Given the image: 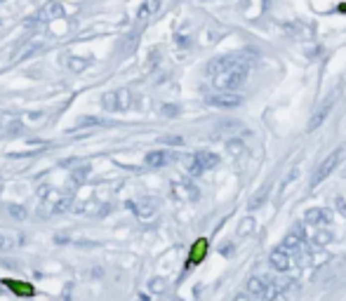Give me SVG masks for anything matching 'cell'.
<instances>
[{
  "mask_svg": "<svg viewBox=\"0 0 346 301\" xmlns=\"http://www.w3.org/2000/svg\"><path fill=\"white\" fill-rule=\"evenodd\" d=\"M248 73H250V62L236 64V66H231L229 71L219 73V75H214L212 82L217 89H222V92H233V89H238L245 80H248Z\"/></svg>",
  "mask_w": 346,
  "mask_h": 301,
  "instance_id": "6da1fadb",
  "label": "cell"
},
{
  "mask_svg": "<svg viewBox=\"0 0 346 301\" xmlns=\"http://www.w3.org/2000/svg\"><path fill=\"white\" fill-rule=\"evenodd\" d=\"M342 155H344V149H337L335 153H330L328 158L320 162L318 169H316V172H313V177H311V188L318 186L323 179H328L330 174H332V172L337 169V165H339V160H342Z\"/></svg>",
  "mask_w": 346,
  "mask_h": 301,
  "instance_id": "7a4b0ae2",
  "label": "cell"
},
{
  "mask_svg": "<svg viewBox=\"0 0 346 301\" xmlns=\"http://www.w3.org/2000/svg\"><path fill=\"white\" fill-rule=\"evenodd\" d=\"M101 104L106 111H127L132 106V92L130 89H115V92H108L104 94Z\"/></svg>",
  "mask_w": 346,
  "mask_h": 301,
  "instance_id": "3957f363",
  "label": "cell"
},
{
  "mask_svg": "<svg viewBox=\"0 0 346 301\" xmlns=\"http://www.w3.org/2000/svg\"><path fill=\"white\" fill-rule=\"evenodd\" d=\"M217 162H219V155H214L210 150H198L193 160H191V165H188V172L191 174H203L207 169H212Z\"/></svg>",
  "mask_w": 346,
  "mask_h": 301,
  "instance_id": "277c9868",
  "label": "cell"
},
{
  "mask_svg": "<svg viewBox=\"0 0 346 301\" xmlns=\"http://www.w3.org/2000/svg\"><path fill=\"white\" fill-rule=\"evenodd\" d=\"M240 62H245V57H240V54H224V57H214L212 62L207 64V75L214 78V75L229 71L231 66H236V64H240Z\"/></svg>",
  "mask_w": 346,
  "mask_h": 301,
  "instance_id": "5b68a950",
  "label": "cell"
},
{
  "mask_svg": "<svg viewBox=\"0 0 346 301\" xmlns=\"http://www.w3.org/2000/svg\"><path fill=\"white\" fill-rule=\"evenodd\" d=\"M335 101H337V94L328 97L325 101H323V104H320V108L316 111V113H313V118H311L309 125H306V130H309V132H316L320 125L328 120V115H330V111H332V106H335Z\"/></svg>",
  "mask_w": 346,
  "mask_h": 301,
  "instance_id": "8992f818",
  "label": "cell"
},
{
  "mask_svg": "<svg viewBox=\"0 0 346 301\" xmlns=\"http://www.w3.org/2000/svg\"><path fill=\"white\" fill-rule=\"evenodd\" d=\"M207 104L219 108H238L243 104V97L240 94H233V92H219V94H210L207 97Z\"/></svg>",
  "mask_w": 346,
  "mask_h": 301,
  "instance_id": "52a82bcc",
  "label": "cell"
},
{
  "mask_svg": "<svg viewBox=\"0 0 346 301\" xmlns=\"http://www.w3.org/2000/svg\"><path fill=\"white\" fill-rule=\"evenodd\" d=\"M268 264H271V268H275L278 273H285V271L292 268V257H290L283 247H275L273 252H271V257H268Z\"/></svg>",
  "mask_w": 346,
  "mask_h": 301,
  "instance_id": "ba28073f",
  "label": "cell"
},
{
  "mask_svg": "<svg viewBox=\"0 0 346 301\" xmlns=\"http://www.w3.org/2000/svg\"><path fill=\"white\" fill-rule=\"evenodd\" d=\"M330 219H332V214H330L328 210H323V207H313V210H309L306 217H304L306 226H313V228H323V226H328Z\"/></svg>",
  "mask_w": 346,
  "mask_h": 301,
  "instance_id": "9c48e42d",
  "label": "cell"
},
{
  "mask_svg": "<svg viewBox=\"0 0 346 301\" xmlns=\"http://www.w3.org/2000/svg\"><path fill=\"white\" fill-rule=\"evenodd\" d=\"M268 283L271 278H264V275H252L248 280V292L255 297V299H264L266 297V290H268Z\"/></svg>",
  "mask_w": 346,
  "mask_h": 301,
  "instance_id": "30bf717a",
  "label": "cell"
},
{
  "mask_svg": "<svg viewBox=\"0 0 346 301\" xmlns=\"http://www.w3.org/2000/svg\"><path fill=\"white\" fill-rule=\"evenodd\" d=\"M170 160H172V153L170 150H151L149 155H146V165L153 169L163 167V165H168Z\"/></svg>",
  "mask_w": 346,
  "mask_h": 301,
  "instance_id": "8fae6325",
  "label": "cell"
},
{
  "mask_svg": "<svg viewBox=\"0 0 346 301\" xmlns=\"http://www.w3.org/2000/svg\"><path fill=\"white\" fill-rule=\"evenodd\" d=\"M160 9V0H144L139 12H137V19L139 21H146V19H151L153 14H158Z\"/></svg>",
  "mask_w": 346,
  "mask_h": 301,
  "instance_id": "7c38bea8",
  "label": "cell"
},
{
  "mask_svg": "<svg viewBox=\"0 0 346 301\" xmlns=\"http://www.w3.org/2000/svg\"><path fill=\"white\" fill-rule=\"evenodd\" d=\"M40 17H43V21H47V19H59V17H64V7L57 2V0H50Z\"/></svg>",
  "mask_w": 346,
  "mask_h": 301,
  "instance_id": "4fadbf2b",
  "label": "cell"
},
{
  "mask_svg": "<svg viewBox=\"0 0 346 301\" xmlns=\"http://www.w3.org/2000/svg\"><path fill=\"white\" fill-rule=\"evenodd\" d=\"M205 252H207V240H198V242L193 245V252H191V257H188V266L198 264V261L205 257Z\"/></svg>",
  "mask_w": 346,
  "mask_h": 301,
  "instance_id": "5bb4252c",
  "label": "cell"
},
{
  "mask_svg": "<svg viewBox=\"0 0 346 301\" xmlns=\"http://www.w3.org/2000/svg\"><path fill=\"white\" fill-rule=\"evenodd\" d=\"M132 210L139 217H151V214H156V200H142V203L134 205Z\"/></svg>",
  "mask_w": 346,
  "mask_h": 301,
  "instance_id": "9a60e30c",
  "label": "cell"
},
{
  "mask_svg": "<svg viewBox=\"0 0 346 301\" xmlns=\"http://www.w3.org/2000/svg\"><path fill=\"white\" fill-rule=\"evenodd\" d=\"M268 193H271V184H266V186L261 188V191H259V195H255V198H252V200H250V210H259V207H261V205L266 203V198H268Z\"/></svg>",
  "mask_w": 346,
  "mask_h": 301,
  "instance_id": "2e32d148",
  "label": "cell"
},
{
  "mask_svg": "<svg viewBox=\"0 0 346 301\" xmlns=\"http://www.w3.org/2000/svg\"><path fill=\"white\" fill-rule=\"evenodd\" d=\"M174 193L177 195H184V198H198V188L193 184H188V181H181L174 186Z\"/></svg>",
  "mask_w": 346,
  "mask_h": 301,
  "instance_id": "e0dca14e",
  "label": "cell"
},
{
  "mask_svg": "<svg viewBox=\"0 0 346 301\" xmlns=\"http://www.w3.org/2000/svg\"><path fill=\"white\" fill-rule=\"evenodd\" d=\"M92 125H106V120H101V118H97V115H85V118H80L78 123H76V127H92Z\"/></svg>",
  "mask_w": 346,
  "mask_h": 301,
  "instance_id": "ac0fdd59",
  "label": "cell"
},
{
  "mask_svg": "<svg viewBox=\"0 0 346 301\" xmlns=\"http://www.w3.org/2000/svg\"><path fill=\"white\" fill-rule=\"evenodd\" d=\"M217 130H219V132H226V130L238 132V130H243V123H238V120H224V123L217 125Z\"/></svg>",
  "mask_w": 346,
  "mask_h": 301,
  "instance_id": "d6986e66",
  "label": "cell"
},
{
  "mask_svg": "<svg viewBox=\"0 0 346 301\" xmlns=\"http://www.w3.org/2000/svg\"><path fill=\"white\" fill-rule=\"evenodd\" d=\"M252 230H255V219H252V217H248V219H245V222L240 224V230H238V235H240V238H245V235H250V233H252Z\"/></svg>",
  "mask_w": 346,
  "mask_h": 301,
  "instance_id": "ffe728a7",
  "label": "cell"
},
{
  "mask_svg": "<svg viewBox=\"0 0 346 301\" xmlns=\"http://www.w3.org/2000/svg\"><path fill=\"white\" fill-rule=\"evenodd\" d=\"M332 240V233H328V230H318L316 235H313V245H318V247H323L325 242H330Z\"/></svg>",
  "mask_w": 346,
  "mask_h": 301,
  "instance_id": "44dd1931",
  "label": "cell"
},
{
  "mask_svg": "<svg viewBox=\"0 0 346 301\" xmlns=\"http://www.w3.org/2000/svg\"><path fill=\"white\" fill-rule=\"evenodd\" d=\"M5 283L14 290V292H19V294H26V297H31L33 294V287H28V285H14V280H5Z\"/></svg>",
  "mask_w": 346,
  "mask_h": 301,
  "instance_id": "7402d4cb",
  "label": "cell"
},
{
  "mask_svg": "<svg viewBox=\"0 0 346 301\" xmlns=\"http://www.w3.org/2000/svg\"><path fill=\"white\" fill-rule=\"evenodd\" d=\"M7 210H9V214H12L14 219H24V217H26V210H24V207H19V205H9Z\"/></svg>",
  "mask_w": 346,
  "mask_h": 301,
  "instance_id": "603a6c76",
  "label": "cell"
},
{
  "mask_svg": "<svg viewBox=\"0 0 346 301\" xmlns=\"http://www.w3.org/2000/svg\"><path fill=\"white\" fill-rule=\"evenodd\" d=\"M149 287H151V292H163V290H165V280H163V278H153Z\"/></svg>",
  "mask_w": 346,
  "mask_h": 301,
  "instance_id": "cb8c5ba5",
  "label": "cell"
},
{
  "mask_svg": "<svg viewBox=\"0 0 346 301\" xmlns=\"http://www.w3.org/2000/svg\"><path fill=\"white\" fill-rule=\"evenodd\" d=\"M12 245H14V240L9 235H5V233H0V249H9Z\"/></svg>",
  "mask_w": 346,
  "mask_h": 301,
  "instance_id": "d4e9b609",
  "label": "cell"
},
{
  "mask_svg": "<svg viewBox=\"0 0 346 301\" xmlns=\"http://www.w3.org/2000/svg\"><path fill=\"white\" fill-rule=\"evenodd\" d=\"M160 111H163V115H168V118H174V115L179 113V106H170L168 104V106H163Z\"/></svg>",
  "mask_w": 346,
  "mask_h": 301,
  "instance_id": "484cf974",
  "label": "cell"
},
{
  "mask_svg": "<svg viewBox=\"0 0 346 301\" xmlns=\"http://www.w3.org/2000/svg\"><path fill=\"white\" fill-rule=\"evenodd\" d=\"M87 172H89V167H87V165H83V167H80V172H78V169L73 172V179H78V181H83V179L87 177Z\"/></svg>",
  "mask_w": 346,
  "mask_h": 301,
  "instance_id": "4316f807",
  "label": "cell"
},
{
  "mask_svg": "<svg viewBox=\"0 0 346 301\" xmlns=\"http://www.w3.org/2000/svg\"><path fill=\"white\" fill-rule=\"evenodd\" d=\"M69 66H71L73 71H80V69H85V66H87V62H76V59H71Z\"/></svg>",
  "mask_w": 346,
  "mask_h": 301,
  "instance_id": "83f0119b",
  "label": "cell"
},
{
  "mask_svg": "<svg viewBox=\"0 0 346 301\" xmlns=\"http://www.w3.org/2000/svg\"><path fill=\"white\" fill-rule=\"evenodd\" d=\"M19 130H24V125L19 123V120H14V123L9 125V134H19Z\"/></svg>",
  "mask_w": 346,
  "mask_h": 301,
  "instance_id": "f1b7e54d",
  "label": "cell"
},
{
  "mask_svg": "<svg viewBox=\"0 0 346 301\" xmlns=\"http://www.w3.org/2000/svg\"><path fill=\"white\" fill-rule=\"evenodd\" d=\"M163 142L165 144H181V137H165Z\"/></svg>",
  "mask_w": 346,
  "mask_h": 301,
  "instance_id": "f546056e",
  "label": "cell"
},
{
  "mask_svg": "<svg viewBox=\"0 0 346 301\" xmlns=\"http://www.w3.org/2000/svg\"><path fill=\"white\" fill-rule=\"evenodd\" d=\"M137 301H149V299H146V297H139V299H137Z\"/></svg>",
  "mask_w": 346,
  "mask_h": 301,
  "instance_id": "4dcf8cb0",
  "label": "cell"
},
{
  "mask_svg": "<svg viewBox=\"0 0 346 301\" xmlns=\"http://www.w3.org/2000/svg\"><path fill=\"white\" fill-rule=\"evenodd\" d=\"M170 301H181V299H179V297H174V299H170Z\"/></svg>",
  "mask_w": 346,
  "mask_h": 301,
  "instance_id": "1f68e13d",
  "label": "cell"
},
{
  "mask_svg": "<svg viewBox=\"0 0 346 301\" xmlns=\"http://www.w3.org/2000/svg\"><path fill=\"white\" fill-rule=\"evenodd\" d=\"M0 132H2V120H0Z\"/></svg>",
  "mask_w": 346,
  "mask_h": 301,
  "instance_id": "d6a6232c",
  "label": "cell"
},
{
  "mask_svg": "<svg viewBox=\"0 0 346 301\" xmlns=\"http://www.w3.org/2000/svg\"><path fill=\"white\" fill-rule=\"evenodd\" d=\"M0 188H2V184H0Z\"/></svg>",
  "mask_w": 346,
  "mask_h": 301,
  "instance_id": "836d02e7",
  "label": "cell"
}]
</instances>
